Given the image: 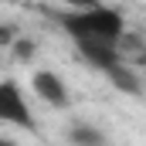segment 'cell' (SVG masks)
<instances>
[{"label": "cell", "mask_w": 146, "mask_h": 146, "mask_svg": "<svg viewBox=\"0 0 146 146\" xmlns=\"http://www.w3.org/2000/svg\"><path fill=\"white\" fill-rule=\"evenodd\" d=\"M54 21L75 41L82 61H88L92 68L109 72L119 61L115 44H119V37L126 31V21H122V14L115 7L99 3V7H88V10H61V14H54Z\"/></svg>", "instance_id": "1"}, {"label": "cell", "mask_w": 146, "mask_h": 146, "mask_svg": "<svg viewBox=\"0 0 146 146\" xmlns=\"http://www.w3.org/2000/svg\"><path fill=\"white\" fill-rule=\"evenodd\" d=\"M0 122L7 126H21V129H34V112L27 106V95L24 88L14 82V78H3L0 82Z\"/></svg>", "instance_id": "2"}, {"label": "cell", "mask_w": 146, "mask_h": 146, "mask_svg": "<svg viewBox=\"0 0 146 146\" xmlns=\"http://www.w3.org/2000/svg\"><path fill=\"white\" fill-rule=\"evenodd\" d=\"M31 88H34L37 99H41V102H48L51 109H68V102H72V95H68L65 82H61L54 72H48V68L34 72V78H31Z\"/></svg>", "instance_id": "3"}, {"label": "cell", "mask_w": 146, "mask_h": 146, "mask_svg": "<svg viewBox=\"0 0 146 146\" xmlns=\"http://www.w3.org/2000/svg\"><path fill=\"white\" fill-rule=\"evenodd\" d=\"M106 75H109V82L119 88V92H126V95H133V99H139V95H143V78H139V68H136V65L115 61Z\"/></svg>", "instance_id": "4"}, {"label": "cell", "mask_w": 146, "mask_h": 146, "mask_svg": "<svg viewBox=\"0 0 146 146\" xmlns=\"http://www.w3.org/2000/svg\"><path fill=\"white\" fill-rule=\"evenodd\" d=\"M68 143H72V146H109V136H106L99 126L75 122L72 129H68Z\"/></svg>", "instance_id": "5"}, {"label": "cell", "mask_w": 146, "mask_h": 146, "mask_svg": "<svg viewBox=\"0 0 146 146\" xmlns=\"http://www.w3.org/2000/svg\"><path fill=\"white\" fill-rule=\"evenodd\" d=\"M10 48H14V54H17V58H31V54H34V44H31V41H24V37H14V41H10Z\"/></svg>", "instance_id": "6"}, {"label": "cell", "mask_w": 146, "mask_h": 146, "mask_svg": "<svg viewBox=\"0 0 146 146\" xmlns=\"http://www.w3.org/2000/svg\"><path fill=\"white\" fill-rule=\"evenodd\" d=\"M58 3H65L68 10H88V7H99L102 0H58Z\"/></svg>", "instance_id": "7"}, {"label": "cell", "mask_w": 146, "mask_h": 146, "mask_svg": "<svg viewBox=\"0 0 146 146\" xmlns=\"http://www.w3.org/2000/svg\"><path fill=\"white\" fill-rule=\"evenodd\" d=\"M14 37H17V31H14V27L0 24V44H3V48H10V41H14Z\"/></svg>", "instance_id": "8"}, {"label": "cell", "mask_w": 146, "mask_h": 146, "mask_svg": "<svg viewBox=\"0 0 146 146\" xmlns=\"http://www.w3.org/2000/svg\"><path fill=\"white\" fill-rule=\"evenodd\" d=\"M0 146H17V143H14V139H3V136H0Z\"/></svg>", "instance_id": "9"}]
</instances>
